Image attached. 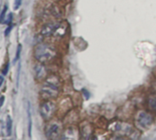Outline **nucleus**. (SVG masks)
I'll use <instances>...</instances> for the list:
<instances>
[{
	"label": "nucleus",
	"instance_id": "obj_17",
	"mask_svg": "<svg viewBox=\"0 0 156 140\" xmlns=\"http://www.w3.org/2000/svg\"><path fill=\"white\" fill-rule=\"evenodd\" d=\"M28 116H29V135H31V113H30V104L28 103Z\"/></svg>",
	"mask_w": 156,
	"mask_h": 140
},
{
	"label": "nucleus",
	"instance_id": "obj_20",
	"mask_svg": "<svg viewBox=\"0 0 156 140\" xmlns=\"http://www.w3.org/2000/svg\"><path fill=\"white\" fill-rule=\"evenodd\" d=\"M21 50H22V46H21V44H20L18 46V50H17V52H16V58H15L14 61H17L18 60H20V53H21Z\"/></svg>",
	"mask_w": 156,
	"mask_h": 140
},
{
	"label": "nucleus",
	"instance_id": "obj_3",
	"mask_svg": "<svg viewBox=\"0 0 156 140\" xmlns=\"http://www.w3.org/2000/svg\"><path fill=\"white\" fill-rule=\"evenodd\" d=\"M58 50L56 47L48 42H40L33 49V57L38 62L50 63L58 58Z\"/></svg>",
	"mask_w": 156,
	"mask_h": 140
},
{
	"label": "nucleus",
	"instance_id": "obj_22",
	"mask_svg": "<svg viewBox=\"0 0 156 140\" xmlns=\"http://www.w3.org/2000/svg\"><path fill=\"white\" fill-rule=\"evenodd\" d=\"M20 6H21V0H15L14 1V9L18 10Z\"/></svg>",
	"mask_w": 156,
	"mask_h": 140
},
{
	"label": "nucleus",
	"instance_id": "obj_21",
	"mask_svg": "<svg viewBox=\"0 0 156 140\" xmlns=\"http://www.w3.org/2000/svg\"><path fill=\"white\" fill-rule=\"evenodd\" d=\"M12 19H13V14L10 13V14H9V16L7 17V19H5V22H4V23H6L7 25H10L11 22H12Z\"/></svg>",
	"mask_w": 156,
	"mask_h": 140
},
{
	"label": "nucleus",
	"instance_id": "obj_11",
	"mask_svg": "<svg viewBox=\"0 0 156 140\" xmlns=\"http://www.w3.org/2000/svg\"><path fill=\"white\" fill-rule=\"evenodd\" d=\"M73 104L71 98L69 97H64L61 100L60 104H58V110L57 112L61 113L62 115H66L72 109H73Z\"/></svg>",
	"mask_w": 156,
	"mask_h": 140
},
{
	"label": "nucleus",
	"instance_id": "obj_13",
	"mask_svg": "<svg viewBox=\"0 0 156 140\" xmlns=\"http://www.w3.org/2000/svg\"><path fill=\"white\" fill-rule=\"evenodd\" d=\"M67 28L68 27L65 24H62L61 22L60 26L58 27V29H56V31H55V33H54V35L52 37L59 39V40L62 39L63 38H65L67 36Z\"/></svg>",
	"mask_w": 156,
	"mask_h": 140
},
{
	"label": "nucleus",
	"instance_id": "obj_25",
	"mask_svg": "<svg viewBox=\"0 0 156 140\" xmlns=\"http://www.w3.org/2000/svg\"><path fill=\"white\" fill-rule=\"evenodd\" d=\"M151 86H152V91H153L154 93H156V79H155L154 82L152 83Z\"/></svg>",
	"mask_w": 156,
	"mask_h": 140
},
{
	"label": "nucleus",
	"instance_id": "obj_2",
	"mask_svg": "<svg viewBox=\"0 0 156 140\" xmlns=\"http://www.w3.org/2000/svg\"><path fill=\"white\" fill-rule=\"evenodd\" d=\"M62 83L61 77L57 74H50L44 81L40 90V95L42 100H54L59 97L62 91Z\"/></svg>",
	"mask_w": 156,
	"mask_h": 140
},
{
	"label": "nucleus",
	"instance_id": "obj_15",
	"mask_svg": "<svg viewBox=\"0 0 156 140\" xmlns=\"http://www.w3.org/2000/svg\"><path fill=\"white\" fill-rule=\"evenodd\" d=\"M109 136L110 135H108V133L105 132L104 130H96L92 140H108Z\"/></svg>",
	"mask_w": 156,
	"mask_h": 140
},
{
	"label": "nucleus",
	"instance_id": "obj_26",
	"mask_svg": "<svg viewBox=\"0 0 156 140\" xmlns=\"http://www.w3.org/2000/svg\"><path fill=\"white\" fill-rule=\"evenodd\" d=\"M4 101H5V96H1V97H0V108H1V106L3 105Z\"/></svg>",
	"mask_w": 156,
	"mask_h": 140
},
{
	"label": "nucleus",
	"instance_id": "obj_5",
	"mask_svg": "<svg viewBox=\"0 0 156 140\" xmlns=\"http://www.w3.org/2000/svg\"><path fill=\"white\" fill-rule=\"evenodd\" d=\"M63 129L64 128L61 121L51 119L48 121L44 129V133L49 140H60Z\"/></svg>",
	"mask_w": 156,
	"mask_h": 140
},
{
	"label": "nucleus",
	"instance_id": "obj_1",
	"mask_svg": "<svg viewBox=\"0 0 156 140\" xmlns=\"http://www.w3.org/2000/svg\"><path fill=\"white\" fill-rule=\"evenodd\" d=\"M107 129L109 133L125 136L129 140H137L140 135V131L135 127L133 123L123 119L110 121L108 124Z\"/></svg>",
	"mask_w": 156,
	"mask_h": 140
},
{
	"label": "nucleus",
	"instance_id": "obj_24",
	"mask_svg": "<svg viewBox=\"0 0 156 140\" xmlns=\"http://www.w3.org/2000/svg\"><path fill=\"white\" fill-rule=\"evenodd\" d=\"M12 28H13V25L12 24H10V25H9V27H8V29L5 30V36H9V32H10V30L12 29Z\"/></svg>",
	"mask_w": 156,
	"mask_h": 140
},
{
	"label": "nucleus",
	"instance_id": "obj_4",
	"mask_svg": "<svg viewBox=\"0 0 156 140\" xmlns=\"http://www.w3.org/2000/svg\"><path fill=\"white\" fill-rule=\"evenodd\" d=\"M133 125L140 132L149 130L155 123V114L148 109H138L135 111L133 117Z\"/></svg>",
	"mask_w": 156,
	"mask_h": 140
},
{
	"label": "nucleus",
	"instance_id": "obj_8",
	"mask_svg": "<svg viewBox=\"0 0 156 140\" xmlns=\"http://www.w3.org/2000/svg\"><path fill=\"white\" fill-rule=\"evenodd\" d=\"M33 73H34V77L37 81L41 82L44 81L49 75V69L46 66L45 63L41 62H36L34 67H33Z\"/></svg>",
	"mask_w": 156,
	"mask_h": 140
},
{
	"label": "nucleus",
	"instance_id": "obj_10",
	"mask_svg": "<svg viewBox=\"0 0 156 140\" xmlns=\"http://www.w3.org/2000/svg\"><path fill=\"white\" fill-rule=\"evenodd\" d=\"M60 24H61V22H59V21H56V22L55 21H50V22L45 23L40 31L41 36H42L43 38L52 37L54 35L56 29L60 26Z\"/></svg>",
	"mask_w": 156,
	"mask_h": 140
},
{
	"label": "nucleus",
	"instance_id": "obj_9",
	"mask_svg": "<svg viewBox=\"0 0 156 140\" xmlns=\"http://www.w3.org/2000/svg\"><path fill=\"white\" fill-rule=\"evenodd\" d=\"M79 129H80V134H81V140H92L93 139L96 129L91 123L87 121H84L81 124V126Z\"/></svg>",
	"mask_w": 156,
	"mask_h": 140
},
{
	"label": "nucleus",
	"instance_id": "obj_16",
	"mask_svg": "<svg viewBox=\"0 0 156 140\" xmlns=\"http://www.w3.org/2000/svg\"><path fill=\"white\" fill-rule=\"evenodd\" d=\"M7 133L9 136H10L12 134V119L9 115L7 117Z\"/></svg>",
	"mask_w": 156,
	"mask_h": 140
},
{
	"label": "nucleus",
	"instance_id": "obj_14",
	"mask_svg": "<svg viewBox=\"0 0 156 140\" xmlns=\"http://www.w3.org/2000/svg\"><path fill=\"white\" fill-rule=\"evenodd\" d=\"M50 13H51V15L54 19H60L63 16V9L59 5L54 4V5H51V8H50Z\"/></svg>",
	"mask_w": 156,
	"mask_h": 140
},
{
	"label": "nucleus",
	"instance_id": "obj_23",
	"mask_svg": "<svg viewBox=\"0 0 156 140\" xmlns=\"http://www.w3.org/2000/svg\"><path fill=\"white\" fill-rule=\"evenodd\" d=\"M9 69V63H7V64H6V67L3 69V71H2V73H3L4 75H6V74L8 73Z\"/></svg>",
	"mask_w": 156,
	"mask_h": 140
},
{
	"label": "nucleus",
	"instance_id": "obj_18",
	"mask_svg": "<svg viewBox=\"0 0 156 140\" xmlns=\"http://www.w3.org/2000/svg\"><path fill=\"white\" fill-rule=\"evenodd\" d=\"M108 140H129L127 137L125 136H122V135H115V134H112L110 136H109V139Z\"/></svg>",
	"mask_w": 156,
	"mask_h": 140
},
{
	"label": "nucleus",
	"instance_id": "obj_12",
	"mask_svg": "<svg viewBox=\"0 0 156 140\" xmlns=\"http://www.w3.org/2000/svg\"><path fill=\"white\" fill-rule=\"evenodd\" d=\"M145 104L148 110L156 114V93L151 92L145 98Z\"/></svg>",
	"mask_w": 156,
	"mask_h": 140
},
{
	"label": "nucleus",
	"instance_id": "obj_7",
	"mask_svg": "<svg viewBox=\"0 0 156 140\" xmlns=\"http://www.w3.org/2000/svg\"><path fill=\"white\" fill-rule=\"evenodd\" d=\"M60 140H81L80 129L74 125H69L63 129Z\"/></svg>",
	"mask_w": 156,
	"mask_h": 140
},
{
	"label": "nucleus",
	"instance_id": "obj_19",
	"mask_svg": "<svg viewBox=\"0 0 156 140\" xmlns=\"http://www.w3.org/2000/svg\"><path fill=\"white\" fill-rule=\"evenodd\" d=\"M7 10H8V6H5V7H4V9H3V10H2V12H1V15H0V23L5 22Z\"/></svg>",
	"mask_w": 156,
	"mask_h": 140
},
{
	"label": "nucleus",
	"instance_id": "obj_27",
	"mask_svg": "<svg viewBox=\"0 0 156 140\" xmlns=\"http://www.w3.org/2000/svg\"><path fill=\"white\" fill-rule=\"evenodd\" d=\"M3 83H4V77L2 75H0V87L2 86Z\"/></svg>",
	"mask_w": 156,
	"mask_h": 140
},
{
	"label": "nucleus",
	"instance_id": "obj_6",
	"mask_svg": "<svg viewBox=\"0 0 156 140\" xmlns=\"http://www.w3.org/2000/svg\"><path fill=\"white\" fill-rule=\"evenodd\" d=\"M58 105L54 100H43L40 106V114L42 119L46 122L51 120L56 114Z\"/></svg>",
	"mask_w": 156,
	"mask_h": 140
}]
</instances>
